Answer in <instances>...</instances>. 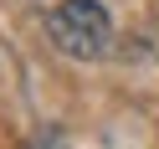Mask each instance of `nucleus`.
I'll use <instances>...</instances> for the list:
<instances>
[{
    "label": "nucleus",
    "mask_w": 159,
    "mask_h": 149,
    "mask_svg": "<svg viewBox=\"0 0 159 149\" xmlns=\"http://www.w3.org/2000/svg\"><path fill=\"white\" fill-rule=\"evenodd\" d=\"M46 36H52L57 52L77 57V62H93V57H103L108 41H113V21H108V11L98 0H62V5H52V16H46Z\"/></svg>",
    "instance_id": "nucleus-1"
}]
</instances>
